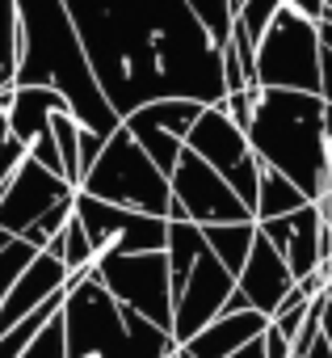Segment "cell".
Returning <instances> with one entry per match:
<instances>
[{"mask_svg":"<svg viewBox=\"0 0 332 358\" xmlns=\"http://www.w3.org/2000/svg\"><path fill=\"white\" fill-rule=\"evenodd\" d=\"M68 13L105 101L122 122L156 101L223 106V55L190 13V0H68Z\"/></svg>","mask_w":332,"mask_h":358,"instance_id":"obj_1","label":"cell"},{"mask_svg":"<svg viewBox=\"0 0 332 358\" xmlns=\"http://www.w3.org/2000/svg\"><path fill=\"white\" fill-rule=\"evenodd\" d=\"M17 13H22L17 89L59 93L84 131H97L110 139L122 127V118L110 110V101L89 68V55H84L80 34L68 13V0H17Z\"/></svg>","mask_w":332,"mask_h":358,"instance_id":"obj_2","label":"cell"},{"mask_svg":"<svg viewBox=\"0 0 332 358\" xmlns=\"http://www.w3.org/2000/svg\"><path fill=\"white\" fill-rule=\"evenodd\" d=\"M324 118H328L324 97L261 89V101L248 127V143L261 169L282 173L290 186L303 190L307 203H319L328 190L324 186Z\"/></svg>","mask_w":332,"mask_h":358,"instance_id":"obj_3","label":"cell"},{"mask_svg":"<svg viewBox=\"0 0 332 358\" xmlns=\"http://www.w3.org/2000/svg\"><path fill=\"white\" fill-rule=\"evenodd\" d=\"M68 358H169L177 354L173 333L156 329L139 312L118 308L93 278L68 287L63 303Z\"/></svg>","mask_w":332,"mask_h":358,"instance_id":"obj_4","label":"cell"},{"mask_svg":"<svg viewBox=\"0 0 332 358\" xmlns=\"http://www.w3.org/2000/svg\"><path fill=\"white\" fill-rule=\"evenodd\" d=\"M80 194L122 207V211L151 215V220H169V207H173V182L151 164V156L135 143L126 127L110 135L101 160L84 173Z\"/></svg>","mask_w":332,"mask_h":358,"instance_id":"obj_5","label":"cell"},{"mask_svg":"<svg viewBox=\"0 0 332 358\" xmlns=\"http://www.w3.org/2000/svg\"><path fill=\"white\" fill-rule=\"evenodd\" d=\"M319 59H324V51H319L315 22H307L294 9V0H282L269 34L257 47V80H261V89L319 97Z\"/></svg>","mask_w":332,"mask_h":358,"instance_id":"obj_6","label":"cell"},{"mask_svg":"<svg viewBox=\"0 0 332 358\" xmlns=\"http://www.w3.org/2000/svg\"><path fill=\"white\" fill-rule=\"evenodd\" d=\"M89 278L105 287V295L151 320L156 329L173 333V274L164 253H135V257H97Z\"/></svg>","mask_w":332,"mask_h":358,"instance_id":"obj_7","label":"cell"},{"mask_svg":"<svg viewBox=\"0 0 332 358\" xmlns=\"http://www.w3.org/2000/svg\"><path fill=\"white\" fill-rule=\"evenodd\" d=\"M194 224V228H227V224H257L252 211L240 203V194L223 182V177L198 160L190 148L181 152L173 169V207L169 224Z\"/></svg>","mask_w":332,"mask_h":358,"instance_id":"obj_8","label":"cell"},{"mask_svg":"<svg viewBox=\"0 0 332 358\" xmlns=\"http://www.w3.org/2000/svg\"><path fill=\"white\" fill-rule=\"evenodd\" d=\"M186 148H190L198 160H206V164L223 177V182L240 194V203H244L248 211L257 207L261 160L252 156L248 135L227 118V110H223V106H211V110H202V114H198V122H194V131H190Z\"/></svg>","mask_w":332,"mask_h":358,"instance_id":"obj_9","label":"cell"},{"mask_svg":"<svg viewBox=\"0 0 332 358\" xmlns=\"http://www.w3.org/2000/svg\"><path fill=\"white\" fill-rule=\"evenodd\" d=\"M76 220L84 224V236L97 257H135V253H164L169 245V220H151L139 211H122L110 203H97L76 190Z\"/></svg>","mask_w":332,"mask_h":358,"instance_id":"obj_10","label":"cell"},{"mask_svg":"<svg viewBox=\"0 0 332 358\" xmlns=\"http://www.w3.org/2000/svg\"><path fill=\"white\" fill-rule=\"evenodd\" d=\"M232 295H236V278L223 270V262H219V257L211 253V245H206V253L194 262L186 287H181L177 299H173V345L181 350V345L194 341L206 324H215V320L223 316V308H227Z\"/></svg>","mask_w":332,"mask_h":358,"instance_id":"obj_11","label":"cell"},{"mask_svg":"<svg viewBox=\"0 0 332 358\" xmlns=\"http://www.w3.org/2000/svg\"><path fill=\"white\" fill-rule=\"evenodd\" d=\"M68 199H76V186H68L63 177L47 173L38 160H26L13 173V182L0 190V228L9 236H17V241H26Z\"/></svg>","mask_w":332,"mask_h":358,"instance_id":"obj_12","label":"cell"},{"mask_svg":"<svg viewBox=\"0 0 332 358\" xmlns=\"http://www.w3.org/2000/svg\"><path fill=\"white\" fill-rule=\"evenodd\" d=\"M198 114H202V106H194V101H156V106L135 110L122 127L151 156V164L173 182V169H177V160L186 152V139H190Z\"/></svg>","mask_w":332,"mask_h":358,"instance_id":"obj_13","label":"cell"},{"mask_svg":"<svg viewBox=\"0 0 332 358\" xmlns=\"http://www.w3.org/2000/svg\"><path fill=\"white\" fill-rule=\"evenodd\" d=\"M236 291H240L244 303H248L252 312H261L265 320H273V316L282 312V303L290 299V291H294V274H290V266H286L282 253L261 236V228H257L252 257H248L244 274L236 278Z\"/></svg>","mask_w":332,"mask_h":358,"instance_id":"obj_14","label":"cell"},{"mask_svg":"<svg viewBox=\"0 0 332 358\" xmlns=\"http://www.w3.org/2000/svg\"><path fill=\"white\" fill-rule=\"evenodd\" d=\"M257 228L282 253V262L290 266L294 282H307L319 270V245H324V215H319V207H303V211H294L286 220L257 224Z\"/></svg>","mask_w":332,"mask_h":358,"instance_id":"obj_15","label":"cell"},{"mask_svg":"<svg viewBox=\"0 0 332 358\" xmlns=\"http://www.w3.org/2000/svg\"><path fill=\"white\" fill-rule=\"evenodd\" d=\"M63 291H68V270H63V262L51 257V253H38L34 266L22 274V282L9 291L5 308H0V337H9L17 324H26L43 303H51V299L63 295Z\"/></svg>","mask_w":332,"mask_h":358,"instance_id":"obj_16","label":"cell"},{"mask_svg":"<svg viewBox=\"0 0 332 358\" xmlns=\"http://www.w3.org/2000/svg\"><path fill=\"white\" fill-rule=\"evenodd\" d=\"M0 110H5V118H9V131L26 148H34L38 139L51 135V122H55V114L68 110V101L59 93H51V89H13L9 97H0Z\"/></svg>","mask_w":332,"mask_h":358,"instance_id":"obj_17","label":"cell"},{"mask_svg":"<svg viewBox=\"0 0 332 358\" xmlns=\"http://www.w3.org/2000/svg\"><path fill=\"white\" fill-rule=\"evenodd\" d=\"M269 329V320L261 312H240V316H219L215 324H206L194 341H186L177 350V358H232L244 345H252L261 333Z\"/></svg>","mask_w":332,"mask_h":358,"instance_id":"obj_18","label":"cell"},{"mask_svg":"<svg viewBox=\"0 0 332 358\" xmlns=\"http://www.w3.org/2000/svg\"><path fill=\"white\" fill-rule=\"evenodd\" d=\"M303 207H315V203H307V199H303V190H299V186H290L282 173H273V169H261L257 207H252V220H257V224L286 220V215H294V211H303Z\"/></svg>","mask_w":332,"mask_h":358,"instance_id":"obj_19","label":"cell"},{"mask_svg":"<svg viewBox=\"0 0 332 358\" xmlns=\"http://www.w3.org/2000/svg\"><path fill=\"white\" fill-rule=\"evenodd\" d=\"M211 253L223 262V270L232 278L244 274L248 257H252V245H257V224H227V228H202Z\"/></svg>","mask_w":332,"mask_h":358,"instance_id":"obj_20","label":"cell"},{"mask_svg":"<svg viewBox=\"0 0 332 358\" xmlns=\"http://www.w3.org/2000/svg\"><path fill=\"white\" fill-rule=\"evenodd\" d=\"M17 64H22V13L17 0H0V97L17 89Z\"/></svg>","mask_w":332,"mask_h":358,"instance_id":"obj_21","label":"cell"},{"mask_svg":"<svg viewBox=\"0 0 332 358\" xmlns=\"http://www.w3.org/2000/svg\"><path fill=\"white\" fill-rule=\"evenodd\" d=\"M190 13L198 17V26H202L206 38L215 43V51L223 55V51L232 47V30H236L240 0H190Z\"/></svg>","mask_w":332,"mask_h":358,"instance_id":"obj_22","label":"cell"},{"mask_svg":"<svg viewBox=\"0 0 332 358\" xmlns=\"http://www.w3.org/2000/svg\"><path fill=\"white\" fill-rule=\"evenodd\" d=\"M51 135H55V143H59V160H63V177H68V186H76V190H80V122L63 110V114H55Z\"/></svg>","mask_w":332,"mask_h":358,"instance_id":"obj_23","label":"cell"},{"mask_svg":"<svg viewBox=\"0 0 332 358\" xmlns=\"http://www.w3.org/2000/svg\"><path fill=\"white\" fill-rule=\"evenodd\" d=\"M34 257H38V249H34V245H26V241H13L5 253H0V308H5L9 291L22 282V274L34 266Z\"/></svg>","mask_w":332,"mask_h":358,"instance_id":"obj_24","label":"cell"},{"mask_svg":"<svg viewBox=\"0 0 332 358\" xmlns=\"http://www.w3.org/2000/svg\"><path fill=\"white\" fill-rule=\"evenodd\" d=\"M278 9H282V0H240L236 22H240V26H244V34L261 47V38L269 34V26H273Z\"/></svg>","mask_w":332,"mask_h":358,"instance_id":"obj_25","label":"cell"},{"mask_svg":"<svg viewBox=\"0 0 332 358\" xmlns=\"http://www.w3.org/2000/svg\"><path fill=\"white\" fill-rule=\"evenodd\" d=\"M22 358H68V337H63V312L22 350Z\"/></svg>","mask_w":332,"mask_h":358,"instance_id":"obj_26","label":"cell"},{"mask_svg":"<svg viewBox=\"0 0 332 358\" xmlns=\"http://www.w3.org/2000/svg\"><path fill=\"white\" fill-rule=\"evenodd\" d=\"M105 143H110L105 135H97V131H84V127H80V182H84V173H89V169L101 160Z\"/></svg>","mask_w":332,"mask_h":358,"instance_id":"obj_27","label":"cell"},{"mask_svg":"<svg viewBox=\"0 0 332 358\" xmlns=\"http://www.w3.org/2000/svg\"><path fill=\"white\" fill-rule=\"evenodd\" d=\"M324 186L332 190V110H328V118H324ZM324 190V194H328Z\"/></svg>","mask_w":332,"mask_h":358,"instance_id":"obj_28","label":"cell"},{"mask_svg":"<svg viewBox=\"0 0 332 358\" xmlns=\"http://www.w3.org/2000/svg\"><path fill=\"white\" fill-rule=\"evenodd\" d=\"M319 97H324V106L332 110V55L324 51V59H319Z\"/></svg>","mask_w":332,"mask_h":358,"instance_id":"obj_29","label":"cell"},{"mask_svg":"<svg viewBox=\"0 0 332 358\" xmlns=\"http://www.w3.org/2000/svg\"><path fill=\"white\" fill-rule=\"evenodd\" d=\"M315 34H319V51H328V55H332V0L324 5V17H319Z\"/></svg>","mask_w":332,"mask_h":358,"instance_id":"obj_30","label":"cell"},{"mask_svg":"<svg viewBox=\"0 0 332 358\" xmlns=\"http://www.w3.org/2000/svg\"><path fill=\"white\" fill-rule=\"evenodd\" d=\"M315 207H319V215H324V232L332 236V190H328V194H324V199H319Z\"/></svg>","mask_w":332,"mask_h":358,"instance_id":"obj_31","label":"cell"},{"mask_svg":"<svg viewBox=\"0 0 332 358\" xmlns=\"http://www.w3.org/2000/svg\"><path fill=\"white\" fill-rule=\"evenodd\" d=\"M261 337H265V333H261ZM261 337H257L252 345H244L240 354H232V358H265V341H261Z\"/></svg>","mask_w":332,"mask_h":358,"instance_id":"obj_32","label":"cell"},{"mask_svg":"<svg viewBox=\"0 0 332 358\" xmlns=\"http://www.w3.org/2000/svg\"><path fill=\"white\" fill-rule=\"evenodd\" d=\"M324 341H328V350H332V312H324Z\"/></svg>","mask_w":332,"mask_h":358,"instance_id":"obj_33","label":"cell"},{"mask_svg":"<svg viewBox=\"0 0 332 358\" xmlns=\"http://www.w3.org/2000/svg\"><path fill=\"white\" fill-rule=\"evenodd\" d=\"M13 241H17V236H9V232H5V228H0V253H5V249H9V245H13Z\"/></svg>","mask_w":332,"mask_h":358,"instance_id":"obj_34","label":"cell"},{"mask_svg":"<svg viewBox=\"0 0 332 358\" xmlns=\"http://www.w3.org/2000/svg\"><path fill=\"white\" fill-rule=\"evenodd\" d=\"M169 358H177V354H169Z\"/></svg>","mask_w":332,"mask_h":358,"instance_id":"obj_35","label":"cell"}]
</instances>
